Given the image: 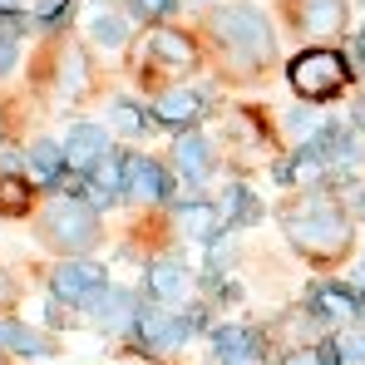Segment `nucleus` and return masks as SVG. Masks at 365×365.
<instances>
[{
    "label": "nucleus",
    "mask_w": 365,
    "mask_h": 365,
    "mask_svg": "<svg viewBox=\"0 0 365 365\" xmlns=\"http://www.w3.org/2000/svg\"><path fill=\"white\" fill-rule=\"evenodd\" d=\"M306 148H311L321 163H356V153H361V143H356V133H351L346 123H326V128H316Z\"/></svg>",
    "instance_id": "9"
},
{
    "label": "nucleus",
    "mask_w": 365,
    "mask_h": 365,
    "mask_svg": "<svg viewBox=\"0 0 365 365\" xmlns=\"http://www.w3.org/2000/svg\"><path fill=\"white\" fill-rule=\"evenodd\" d=\"M123 192L138 197V202H158V197L173 192V182H168V173L153 158H128L123 163Z\"/></svg>",
    "instance_id": "5"
},
{
    "label": "nucleus",
    "mask_w": 365,
    "mask_h": 365,
    "mask_svg": "<svg viewBox=\"0 0 365 365\" xmlns=\"http://www.w3.org/2000/svg\"><path fill=\"white\" fill-rule=\"evenodd\" d=\"M148 287H153L158 302H182L187 297V277H182L178 262H153L148 267Z\"/></svg>",
    "instance_id": "15"
},
{
    "label": "nucleus",
    "mask_w": 365,
    "mask_h": 365,
    "mask_svg": "<svg viewBox=\"0 0 365 365\" xmlns=\"http://www.w3.org/2000/svg\"><path fill=\"white\" fill-rule=\"evenodd\" d=\"M212 351L222 365H252L257 361V336L247 326H222V331H212Z\"/></svg>",
    "instance_id": "12"
},
{
    "label": "nucleus",
    "mask_w": 365,
    "mask_h": 365,
    "mask_svg": "<svg viewBox=\"0 0 365 365\" xmlns=\"http://www.w3.org/2000/svg\"><path fill=\"white\" fill-rule=\"evenodd\" d=\"M30 207V187L15 178H0V212H25Z\"/></svg>",
    "instance_id": "23"
},
{
    "label": "nucleus",
    "mask_w": 365,
    "mask_h": 365,
    "mask_svg": "<svg viewBox=\"0 0 365 365\" xmlns=\"http://www.w3.org/2000/svg\"><path fill=\"white\" fill-rule=\"evenodd\" d=\"M69 5H74V0H40V5H35V20H40L45 30H60L64 20H69Z\"/></svg>",
    "instance_id": "24"
},
{
    "label": "nucleus",
    "mask_w": 365,
    "mask_h": 365,
    "mask_svg": "<svg viewBox=\"0 0 365 365\" xmlns=\"http://www.w3.org/2000/svg\"><path fill=\"white\" fill-rule=\"evenodd\" d=\"M114 123L128 128V133H138V128H143V114H138L133 104H114Z\"/></svg>",
    "instance_id": "26"
},
{
    "label": "nucleus",
    "mask_w": 365,
    "mask_h": 365,
    "mask_svg": "<svg viewBox=\"0 0 365 365\" xmlns=\"http://www.w3.org/2000/svg\"><path fill=\"white\" fill-rule=\"evenodd\" d=\"M94 292H104V267L99 262H64L55 272V297H64V302H89Z\"/></svg>",
    "instance_id": "7"
},
{
    "label": "nucleus",
    "mask_w": 365,
    "mask_h": 365,
    "mask_svg": "<svg viewBox=\"0 0 365 365\" xmlns=\"http://www.w3.org/2000/svg\"><path fill=\"white\" fill-rule=\"evenodd\" d=\"M287 237L302 247L306 257L316 262H331L351 247V222H346V207L331 197V192H306L302 202L287 207Z\"/></svg>",
    "instance_id": "1"
},
{
    "label": "nucleus",
    "mask_w": 365,
    "mask_h": 365,
    "mask_svg": "<svg viewBox=\"0 0 365 365\" xmlns=\"http://www.w3.org/2000/svg\"><path fill=\"white\" fill-rule=\"evenodd\" d=\"M346 74H351V64L341 60V55H331V50H306L292 60V89L302 94V99H331L341 84H346Z\"/></svg>",
    "instance_id": "3"
},
{
    "label": "nucleus",
    "mask_w": 365,
    "mask_h": 365,
    "mask_svg": "<svg viewBox=\"0 0 365 365\" xmlns=\"http://www.w3.org/2000/svg\"><path fill=\"white\" fill-rule=\"evenodd\" d=\"M212 30H217V40H222V50L232 55L237 64H267L272 60V30H267V15L257 10V5H222L217 10V20H212Z\"/></svg>",
    "instance_id": "2"
},
{
    "label": "nucleus",
    "mask_w": 365,
    "mask_h": 365,
    "mask_svg": "<svg viewBox=\"0 0 365 365\" xmlns=\"http://www.w3.org/2000/svg\"><path fill=\"white\" fill-rule=\"evenodd\" d=\"M104 153H109V138L99 123H74L64 133V163H74V168H94Z\"/></svg>",
    "instance_id": "8"
},
{
    "label": "nucleus",
    "mask_w": 365,
    "mask_h": 365,
    "mask_svg": "<svg viewBox=\"0 0 365 365\" xmlns=\"http://www.w3.org/2000/svg\"><path fill=\"white\" fill-rule=\"evenodd\" d=\"M0 341H5L10 351H20V356H45V341H40L35 331L15 326V321H0Z\"/></svg>",
    "instance_id": "20"
},
{
    "label": "nucleus",
    "mask_w": 365,
    "mask_h": 365,
    "mask_svg": "<svg viewBox=\"0 0 365 365\" xmlns=\"http://www.w3.org/2000/svg\"><path fill=\"white\" fill-rule=\"evenodd\" d=\"M25 163L35 168V178H40V182H60V168H64V143H50V138L30 143Z\"/></svg>",
    "instance_id": "16"
},
{
    "label": "nucleus",
    "mask_w": 365,
    "mask_h": 365,
    "mask_svg": "<svg viewBox=\"0 0 365 365\" xmlns=\"http://www.w3.org/2000/svg\"><path fill=\"white\" fill-rule=\"evenodd\" d=\"M356 123H361V128H365V104H356Z\"/></svg>",
    "instance_id": "32"
},
{
    "label": "nucleus",
    "mask_w": 365,
    "mask_h": 365,
    "mask_svg": "<svg viewBox=\"0 0 365 365\" xmlns=\"http://www.w3.org/2000/svg\"><path fill=\"white\" fill-rule=\"evenodd\" d=\"M287 365H316V356L311 351H297V356H287Z\"/></svg>",
    "instance_id": "31"
},
{
    "label": "nucleus",
    "mask_w": 365,
    "mask_h": 365,
    "mask_svg": "<svg viewBox=\"0 0 365 365\" xmlns=\"http://www.w3.org/2000/svg\"><path fill=\"white\" fill-rule=\"evenodd\" d=\"M297 20L311 35H331L346 25V0H297Z\"/></svg>",
    "instance_id": "11"
},
{
    "label": "nucleus",
    "mask_w": 365,
    "mask_h": 365,
    "mask_svg": "<svg viewBox=\"0 0 365 365\" xmlns=\"http://www.w3.org/2000/svg\"><path fill=\"white\" fill-rule=\"evenodd\" d=\"M178 168H182V178H207V168H212V148H207L202 133H182V138H178Z\"/></svg>",
    "instance_id": "14"
},
{
    "label": "nucleus",
    "mask_w": 365,
    "mask_h": 365,
    "mask_svg": "<svg viewBox=\"0 0 365 365\" xmlns=\"http://www.w3.org/2000/svg\"><path fill=\"white\" fill-rule=\"evenodd\" d=\"M197 114H202V99H197L192 89H168V94L153 104V119H158V123H173V128L192 123Z\"/></svg>",
    "instance_id": "13"
},
{
    "label": "nucleus",
    "mask_w": 365,
    "mask_h": 365,
    "mask_svg": "<svg viewBox=\"0 0 365 365\" xmlns=\"http://www.w3.org/2000/svg\"><path fill=\"white\" fill-rule=\"evenodd\" d=\"M331 356H336V365H365V336L346 331L341 341H331Z\"/></svg>",
    "instance_id": "22"
},
{
    "label": "nucleus",
    "mask_w": 365,
    "mask_h": 365,
    "mask_svg": "<svg viewBox=\"0 0 365 365\" xmlns=\"http://www.w3.org/2000/svg\"><path fill=\"white\" fill-rule=\"evenodd\" d=\"M128 5H133V10H138L143 20H153V15H168V10H173L178 0H128Z\"/></svg>",
    "instance_id": "27"
},
{
    "label": "nucleus",
    "mask_w": 365,
    "mask_h": 365,
    "mask_svg": "<svg viewBox=\"0 0 365 365\" xmlns=\"http://www.w3.org/2000/svg\"><path fill=\"white\" fill-rule=\"evenodd\" d=\"M89 40L104 45V50H119L123 45V20L109 15V10H94V15H89Z\"/></svg>",
    "instance_id": "18"
},
{
    "label": "nucleus",
    "mask_w": 365,
    "mask_h": 365,
    "mask_svg": "<svg viewBox=\"0 0 365 365\" xmlns=\"http://www.w3.org/2000/svg\"><path fill=\"white\" fill-rule=\"evenodd\" d=\"M133 331H138L143 346H158V351H168V346L187 341V321L168 316V311H158V306H143V311L133 316Z\"/></svg>",
    "instance_id": "6"
},
{
    "label": "nucleus",
    "mask_w": 365,
    "mask_h": 365,
    "mask_svg": "<svg viewBox=\"0 0 365 365\" xmlns=\"http://www.w3.org/2000/svg\"><path fill=\"white\" fill-rule=\"evenodd\" d=\"M351 311H356V297L341 292V287H316L311 292V316H321V321H341Z\"/></svg>",
    "instance_id": "17"
},
{
    "label": "nucleus",
    "mask_w": 365,
    "mask_h": 365,
    "mask_svg": "<svg viewBox=\"0 0 365 365\" xmlns=\"http://www.w3.org/2000/svg\"><path fill=\"white\" fill-rule=\"evenodd\" d=\"M15 5H20V0H0V10H15Z\"/></svg>",
    "instance_id": "33"
},
{
    "label": "nucleus",
    "mask_w": 365,
    "mask_h": 365,
    "mask_svg": "<svg viewBox=\"0 0 365 365\" xmlns=\"http://www.w3.org/2000/svg\"><path fill=\"white\" fill-rule=\"evenodd\" d=\"M0 163H5V168H10V173H15V168H20V163H25V153H15V148H10V153H0Z\"/></svg>",
    "instance_id": "29"
},
{
    "label": "nucleus",
    "mask_w": 365,
    "mask_h": 365,
    "mask_svg": "<svg viewBox=\"0 0 365 365\" xmlns=\"http://www.w3.org/2000/svg\"><path fill=\"white\" fill-rule=\"evenodd\" d=\"M10 64H15V40L0 35V74H10Z\"/></svg>",
    "instance_id": "28"
},
{
    "label": "nucleus",
    "mask_w": 365,
    "mask_h": 365,
    "mask_svg": "<svg viewBox=\"0 0 365 365\" xmlns=\"http://www.w3.org/2000/svg\"><path fill=\"white\" fill-rule=\"evenodd\" d=\"M361 55H365V35H361Z\"/></svg>",
    "instance_id": "35"
},
{
    "label": "nucleus",
    "mask_w": 365,
    "mask_h": 365,
    "mask_svg": "<svg viewBox=\"0 0 365 365\" xmlns=\"http://www.w3.org/2000/svg\"><path fill=\"white\" fill-rule=\"evenodd\" d=\"M89 311H94V316H99V321H119L123 311H128V297H123V292H109V287H104V292H94V297H89Z\"/></svg>",
    "instance_id": "21"
},
{
    "label": "nucleus",
    "mask_w": 365,
    "mask_h": 365,
    "mask_svg": "<svg viewBox=\"0 0 365 365\" xmlns=\"http://www.w3.org/2000/svg\"><path fill=\"white\" fill-rule=\"evenodd\" d=\"M45 237H50V242H60L64 252H79V247H89L94 237H99L94 207H84V202H74V197L55 202V207L45 212Z\"/></svg>",
    "instance_id": "4"
},
{
    "label": "nucleus",
    "mask_w": 365,
    "mask_h": 365,
    "mask_svg": "<svg viewBox=\"0 0 365 365\" xmlns=\"http://www.w3.org/2000/svg\"><path fill=\"white\" fill-rule=\"evenodd\" d=\"M217 222H222V217H217V207H207V202H187V207H182V227H187V237H212Z\"/></svg>",
    "instance_id": "19"
},
{
    "label": "nucleus",
    "mask_w": 365,
    "mask_h": 365,
    "mask_svg": "<svg viewBox=\"0 0 365 365\" xmlns=\"http://www.w3.org/2000/svg\"><path fill=\"white\" fill-rule=\"evenodd\" d=\"M10 297H15V287H10V277H5V272H0V306L10 302Z\"/></svg>",
    "instance_id": "30"
},
{
    "label": "nucleus",
    "mask_w": 365,
    "mask_h": 365,
    "mask_svg": "<svg viewBox=\"0 0 365 365\" xmlns=\"http://www.w3.org/2000/svg\"><path fill=\"white\" fill-rule=\"evenodd\" d=\"M257 217H262V202H257V197L242 187V197H237V217H232V222H237V227H252Z\"/></svg>",
    "instance_id": "25"
},
{
    "label": "nucleus",
    "mask_w": 365,
    "mask_h": 365,
    "mask_svg": "<svg viewBox=\"0 0 365 365\" xmlns=\"http://www.w3.org/2000/svg\"><path fill=\"white\" fill-rule=\"evenodd\" d=\"M148 55L163 64V69H192V64H197L192 40L178 35V30H153V35H148Z\"/></svg>",
    "instance_id": "10"
},
{
    "label": "nucleus",
    "mask_w": 365,
    "mask_h": 365,
    "mask_svg": "<svg viewBox=\"0 0 365 365\" xmlns=\"http://www.w3.org/2000/svg\"><path fill=\"white\" fill-rule=\"evenodd\" d=\"M356 287H365V272H356Z\"/></svg>",
    "instance_id": "34"
}]
</instances>
